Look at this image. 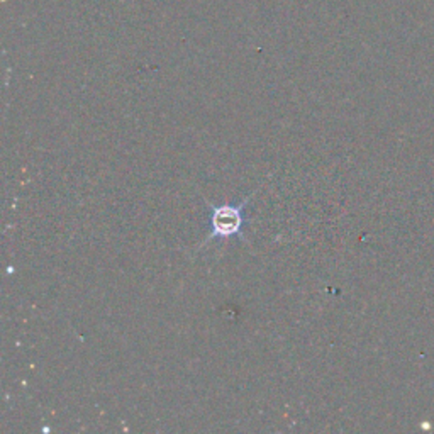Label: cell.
Segmentation results:
<instances>
[{
  "mask_svg": "<svg viewBox=\"0 0 434 434\" xmlns=\"http://www.w3.org/2000/svg\"><path fill=\"white\" fill-rule=\"evenodd\" d=\"M258 190H253L240 205H231V204H224V205H211L212 209V216H211V231L212 233L202 241L201 248L207 246L209 241L216 240V238H229V236H241L244 240V236L241 234V229H243L244 224V217L243 211L246 207L248 202L251 201V197L256 194Z\"/></svg>",
  "mask_w": 434,
  "mask_h": 434,
  "instance_id": "1",
  "label": "cell"
}]
</instances>
